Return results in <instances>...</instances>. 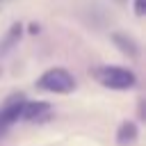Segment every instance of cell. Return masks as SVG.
I'll return each instance as SVG.
<instances>
[{
  "mask_svg": "<svg viewBox=\"0 0 146 146\" xmlns=\"http://www.w3.org/2000/svg\"><path fill=\"white\" fill-rule=\"evenodd\" d=\"M91 75L96 78V82L100 87L112 89V91H130L137 87V73L130 68H123V66L103 64V66H96L91 71Z\"/></svg>",
  "mask_w": 146,
  "mask_h": 146,
  "instance_id": "obj_1",
  "label": "cell"
},
{
  "mask_svg": "<svg viewBox=\"0 0 146 146\" xmlns=\"http://www.w3.org/2000/svg\"><path fill=\"white\" fill-rule=\"evenodd\" d=\"M36 89L48 91V94H71L75 89V78L62 66H52L43 71L36 78Z\"/></svg>",
  "mask_w": 146,
  "mask_h": 146,
  "instance_id": "obj_2",
  "label": "cell"
},
{
  "mask_svg": "<svg viewBox=\"0 0 146 146\" xmlns=\"http://www.w3.org/2000/svg\"><path fill=\"white\" fill-rule=\"evenodd\" d=\"M25 94L23 91H14L5 98V103L0 105V119L7 128H11L14 123H18L21 119V112H23V105H25Z\"/></svg>",
  "mask_w": 146,
  "mask_h": 146,
  "instance_id": "obj_3",
  "label": "cell"
},
{
  "mask_svg": "<svg viewBox=\"0 0 146 146\" xmlns=\"http://www.w3.org/2000/svg\"><path fill=\"white\" fill-rule=\"evenodd\" d=\"M52 114V105L46 100H25L23 112H21V121L25 123H43L48 121Z\"/></svg>",
  "mask_w": 146,
  "mask_h": 146,
  "instance_id": "obj_4",
  "label": "cell"
},
{
  "mask_svg": "<svg viewBox=\"0 0 146 146\" xmlns=\"http://www.w3.org/2000/svg\"><path fill=\"white\" fill-rule=\"evenodd\" d=\"M110 39H112V43L116 46L119 52H123V55L130 57V59H139V55H141V46L137 43L135 36H130V34H125V32H112Z\"/></svg>",
  "mask_w": 146,
  "mask_h": 146,
  "instance_id": "obj_5",
  "label": "cell"
},
{
  "mask_svg": "<svg viewBox=\"0 0 146 146\" xmlns=\"http://www.w3.org/2000/svg\"><path fill=\"white\" fill-rule=\"evenodd\" d=\"M21 36H23V23H21V21H14V23L7 27L5 36L0 39V57L9 55V52H11V50L18 46Z\"/></svg>",
  "mask_w": 146,
  "mask_h": 146,
  "instance_id": "obj_6",
  "label": "cell"
},
{
  "mask_svg": "<svg viewBox=\"0 0 146 146\" xmlns=\"http://www.w3.org/2000/svg\"><path fill=\"white\" fill-rule=\"evenodd\" d=\"M139 137V128L135 121H123L116 130V144L119 146H128V144H135Z\"/></svg>",
  "mask_w": 146,
  "mask_h": 146,
  "instance_id": "obj_7",
  "label": "cell"
},
{
  "mask_svg": "<svg viewBox=\"0 0 146 146\" xmlns=\"http://www.w3.org/2000/svg\"><path fill=\"white\" fill-rule=\"evenodd\" d=\"M135 14L137 16H144L146 14V0H135Z\"/></svg>",
  "mask_w": 146,
  "mask_h": 146,
  "instance_id": "obj_8",
  "label": "cell"
},
{
  "mask_svg": "<svg viewBox=\"0 0 146 146\" xmlns=\"http://www.w3.org/2000/svg\"><path fill=\"white\" fill-rule=\"evenodd\" d=\"M7 132H9V128H7V125L2 123V119H0V139H2V137H5Z\"/></svg>",
  "mask_w": 146,
  "mask_h": 146,
  "instance_id": "obj_9",
  "label": "cell"
}]
</instances>
